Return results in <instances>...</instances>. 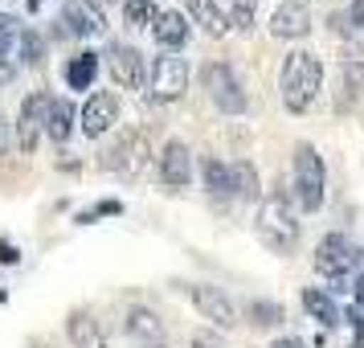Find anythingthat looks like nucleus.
Wrapping results in <instances>:
<instances>
[{
	"label": "nucleus",
	"mask_w": 364,
	"mask_h": 348,
	"mask_svg": "<svg viewBox=\"0 0 364 348\" xmlns=\"http://www.w3.org/2000/svg\"><path fill=\"white\" fill-rule=\"evenodd\" d=\"M311 263L323 279H331V291H352V279L364 266V250L348 233H328V238H319Z\"/></svg>",
	"instance_id": "nucleus-2"
},
{
	"label": "nucleus",
	"mask_w": 364,
	"mask_h": 348,
	"mask_svg": "<svg viewBox=\"0 0 364 348\" xmlns=\"http://www.w3.org/2000/svg\"><path fill=\"white\" fill-rule=\"evenodd\" d=\"M99 78V53H78V58H70L66 62V86L70 90H90Z\"/></svg>",
	"instance_id": "nucleus-22"
},
{
	"label": "nucleus",
	"mask_w": 364,
	"mask_h": 348,
	"mask_svg": "<svg viewBox=\"0 0 364 348\" xmlns=\"http://www.w3.org/2000/svg\"><path fill=\"white\" fill-rule=\"evenodd\" d=\"M200 83H205V90H209V99H213V107L221 111V115H246V90H242V78L233 74V66H225V62H209V66L200 70Z\"/></svg>",
	"instance_id": "nucleus-5"
},
{
	"label": "nucleus",
	"mask_w": 364,
	"mask_h": 348,
	"mask_svg": "<svg viewBox=\"0 0 364 348\" xmlns=\"http://www.w3.org/2000/svg\"><path fill=\"white\" fill-rule=\"evenodd\" d=\"M156 13H160V9H156V4H148V0H127V4H123V21H127V25H148L151 29V21H156Z\"/></svg>",
	"instance_id": "nucleus-26"
},
{
	"label": "nucleus",
	"mask_w": 364,
	"mask_h": 348,
	"mask_svg": "<svg viewBox=\"0 0 364 348\" xmlns=\"http://www.w3.org/2000/svg\"><path fill=\"white\" fill-rule=\"evenodd\" d=\"M37 4H41V0H29V9H37Z\"/></svg>",
	"instance_id": "nucleus-38"
},
{
	"label": "nucleus",
	"mask_w": 364,
	"mask_h": 348,
	"mask_svg": "<svg viewBox=\"0 0 364 348\" xmlns=\"http://www.w3.org/2000/svg\"><path fill=\"white\" fill-rule=\"evenodd\" d=\"M352 295H356V307L364 312V275H356V279H352Z\"/></svg>",
	"instance_id": "nucleus-33"
},
{
	"label": "nucleus",
	"mask_w": 364,
	"mask_h": 348,
	"mask_svg": "<svg viewBox=\"0 0 364 348\" xmlns=\"http://www.w3.org/2000/svg\"><path fill=\"white\" fill-rule=\"evenodd\" d=\"M17 78V66L13 62H0V83H13Z\"/></svg>",
	"instance_id": "nucleus-35"
},
{
	"label": "nucleus",
	"mask_w": 364,
	"mask_h": 348,
	"mask_svg": "<svg viewBox=\"0 0 364 348\" xmlns=\"http://www.w3.org/2000/svg\"><path fill=\"white\" fill-rule=\"evenodd\" d=\"M4 299H9V295H4V291H0V303H4Z\"/></svg>",
	"instance_id": "nucleus-40"
},
{
	"label": "nucleus",
	"mask_w": 364,
	"mask_h": 348,
	"mask_svg": "<svg viewBox=\"0 0 364 348\" xmlns=\"http://www.w3.org/2000/svg\"><path fill=\"white\" fill-rule=\"evenodd\" d=\"M148 348H168V344H148Z\"/></svg>",
	"instance_id": "nucleus-39"
},
{
	"label": "nucleus",
	"mask_w": 364,
	"mask_h": 348,
	"mask_svg": "<svg viewBox=\"0 0 364 348\" xmlns=\"http://www.w3.org/2000/svg\"><path fill=\"white\" fill-rule=\"evenodd\" d=\"M323 86V62L319 53L311 50H291L282 58V70H279V90H282V107L291 115H303L307 107L315 102Z\"/></svg>",
	"instance_id": "nucleus-1"
},
{
	"label": "nucleus",
	"mask_w": 364,
	"mask_h": 348,
	"mask_svg": "<svg viewBox=\"0 0 364 348\" xmlns=\"http://www.w3.org/2000/svg\"><path fill=\"white\" fill-rule=\"evenodd\" d=\"M115 213H123V205H119V201H99V205H90V209L78 213V226H95L99 217H115Z\"/></svg>",
	"instance_id": "nucleus-29"
},
{
	"label": "nucleus",
	"mask_w": 364,
	"mask_h": 348,
	"mask_svg": "<svg viewBox=\"0 0 364 348\" xmlns=\"http://www.w3.org/2000/svg\"><path fill=\"white\" fill-rule=\"evenodd\" d=\"M258 238L274 254H291L299 246V221H295V209H291L287 193H270L262 201V209H258Z\"/></svg>",
	"instance_id": "nucleus-4"
},
{
	"label": "nucleus",
	"mask_w": 364,
	"mask_h": 348,
	"mask_svg": "<svg viewBox=\"0 0 364 348\" xmlns=\"http://www.w3.org/2000/svg\"><path fill=\"white\" fill-rule=\"evenodd\" d=\"M148 160H151L148 135H144V132H127L115 148L107 152V160H102V164L111 168V172H119V176H139V172L148 168Z\"/></svg>",
	"instance_id": "nucleus-7"
},
{
	"label": "nucleus",
	"mask_w": 364,
	"mask_h": 348,
	"mask_svg": "<svg viewBox=\"0 0 364 348\" xmlns=\"http://www.w3.org/2000/svg\"><path fill=\"white\" fill-rule=\"evenodd\" d=\"M348 21H352V25H360V29H364V0H356V4L348 9Z\"/></svg>",
	"instance_id": "nucleus-32"
},
{
	"label": "nucleus",
	"mask_w": 364,
	"mask_h": 348,
	"mask_svg": "<svg viewBox=\"0 0 364 348\" xmlns=\"http://www.w3.org/2000/svg\"><path fill=\"white\" fill-rule=\"evenodd\" d=\"M323 189H328V168L315 144H299L295 160H291V201L303 213H315L323 205Z\"/></svg>",
	"instance_id": "nucleus-3"
},
{
	"label": "nucleus",
	"mask_w": 364,
	"mask_h": 348,
	"mask_svg": "<svg viewBox=\"0 0 364 348\" xmlns=\"http://www.w3.org/2000/svg\"><path fill=\"white\" fill-rule=\"evenodd\" d=\"M193 348H213V344H205V340H193Z\"/></svg>",
	"instance_id": "nucleus-37"
},
{
	"label": "nucleus",
	"mask_w": 364,
	"mask_h": 348,
	"mask_svg": "<svg viewBox=\"0 0 364 348\" xmlns=\"http://www.w3.org/2000/svg\"><path fill=\"white\" fill-rule=\"evenodd\" d=\"M62 25L70 37H95L107 29V17L95 0H66L62 4Z\"/></svg>",
	"instance_id": "nucleus-14"
},
{
	"label": "nucleus",
	"mask_w": 364,
	"mask_h": 348,
	"mask_svg": "<svg viewBox=\"0 0 364 348\" xmlns=\"http://www.w3.org/2000/svg\"><path fill=\"white\" fill-rule=\"evenodd\" d=\"M127 336L144 340V344H164V320L151 312V307H127Z\"/></svg>",
	"instance_id": "nucleus-18"
},
{
	"label": "nucleus",
	"mask_w": 364,
	"mask_h": 348,
	"mask_svg": "<svg viewBox=\"0 0 364 348\" xmlns=\"http://www.w3.org/2000/svg\"><path fill=\"white\" fill-rule=\"evenodd\" d=\"M200 176H205V189H209V197H217V201L233 197V176H230V164H225V160H217V156H205V160H200Z\"/></svg>",
	"instance_id": "nucleus-21"
},
{
	"label": "nucleus",
	"mask_w": 364,
	"mask_h": 348,
	"mask_svg": "<svg viewBox=\"0 0 364 348\" xmlns=\"http://www.w3.org/2000/svg\"><path fill=\"white\" fill-rule=\"evenodd\" d=\"M188 299H193V307H197L205 320H213L217 328H233V324H237V307H233V299L225 295L221 287L197 283V287H188Z\"/></svg>",
	"instance_id": "nucleus-10"
},
{
	"label": "nucleus",
	"mask_w": 364,
	"mask_h": 348,
	"mask_svg": "<svg viewBox=\"0 0 364 348\" xmlns=\"http://www.w3.org/2000/svg\"><path fill=\"white\" fill-rule=\"evenodd\" d=\"M303 307H307V315H311L315 324H323V328H331V332L344 324V312L336 307L331 291H323V287H307V291H303Z\"/></svg>",
	"instance_id": "nucleus-17"
},
{
	"label": "nucleus",
	"mask_w": 364,
	"mask_h": 348,
	"mask_svg": "<svg viewBox=\"0 0 364 348\" xmlns=\"http://www.w3.org/2000/svg\"><path fill=\"white\" fill-rule=\"evenodd\" d=\"M184 17L193 25H200V33L213 37V41H221L230 33V17L217 9V0H184Z\"/></svg>",
	"instance_id": "nucleus-16"
},
{
	"label": "nucleus",
	"mask_w": 364,
	"mask_h": 348,
	"mask_svg": "<svg viewBox=\"0 0 364 348\" xmlns=\"http://www.w3.org/2000/svg\"><path fill=\"white\" fill-rule=\"evenodd\" d=\"M17 41H21V21L0 17V58H9V53L17 50Z\"/></svg>",
	"instance_id": "nucleus-28"
},
{
	"label": "nucleus",
	"mask_w": 364,
	"mask_h": 348,
	"mask_svg": "<svg viewBox=\"0 0 364 348\" xmlns=\"http://www.w3.org/2000/svg\"><path fill=\"white\" fill-rule=\"evenodd\" d=\"M66 332H70V344L74 348H111V340L102 336L99 320L90 312H74L66 320Z\"/></svg>",
	"instance_id": "nucleus-19"
},
{
	"label": "nucleus",
	"mask_w": 364,
	"mask_h": 348,
	"mask_svg": "<svg viewBox=\"0 0 364 348\" xmlns=\"http://www.w3.org/2000/svg\"><path fill=\"white\" fill-rule=\"evenodd\" d=\"M46 107H50V95H25L17 111V148L21 152H37V139L46 135Z\"/></svg>",
	"instance_id": "nucleus-9"
},
{
	"label": "nucleus",
	"mask_w": 364,
	"mask_h": 348,
	"mask_svg": "<svg viewBox=\"0 0 364 348\" xmlns=\"http://www.w3.org/2000/svg\"><path fill=\"white\" fill-rule=\"evenodd\" d=\"M217 9L230 17L233 29H250V25H254V9H258V0H217Z\"/></svg>",
	"instance_id": "nucleus-24"
},
{
	"label": "nucleus",
	"mask_w": 364,
	"mask_h": 348,
	"mask_svg": "<svg viewBox=\"0 0 364 348\" xmlns=\"http://www.w3.org/2000/svg\"><path fill=\"white\" fill-rule=\"evenodd\" d=\"M270 37H282V41H299V37L311 33V9L303 0H282L279 9L270 13Z\"/></svg>",
	"instance_id": "nucleus-11"
},
{
	"label": "nucleus",
	"mask_w": 364,
	"mask_h": 348,
	"mask_svg": "<svg viewBox=\"0 0 364 348\" xmlns=\"http://www.w3.org/2000/svg\"><path fill=\"white\" fill-rule=\"evenodd\" d=\"M74 123H78L74 102L70 99H50V107H46V135H50L53 144H66L70 132H74Z\"/></svg>",
	"instance_id": "nucleus-20"
},
{
	"label": "nucleus",
	"mask_w": 364,
	"mask_h": 348,
	"mask_svg": "<svg viewBox=\"0 0 364 348\" xmlns=\"http://www.w3.org/2000/svg\"><path fill=\"white\" fill-rule=\"evenodd\" d=\"M107 70H111V78H115L123 90H139V86L148 83V62H144V53L135 50V46H107Z\"/></svg>",
	"instance_id": "nucleus-8"
},
{
	"label": "nucleus",
	"mask_w": 364,
	"mask_h": 348,
	"mask_svg": "<svg viewBox=\"0 0 364 348\" xmlns=\"http://www.w3.org/2000/svg\"><path fill=\"white\" fill-rule=\"evenodd\" d=\"M270 348H307V344H303L299 336H282V340H274V344H270Z\"/></svg>",
	"instance_id": "nucleus-34"
},
{
	"label": "nucleus",
	"mask_w": 364,
	"mask_h": 348,
	"mask_svg": "<svg viewBox=\"0 0 364 348\" xmlns=\"http://www.w3.org/2000/svg\"><path fill=\"white\" fill-rule=\"evenodd\" d=\"M160 181L168 189H188L193 184V152L181 139H168L160 148Z\"/></svg>",
	"instance_id": "nucleus-13"
},
{
	"label": "nucleus",
	"mask_w": 364,
	"mask_h": 348,
	"mask_svg": "<svg viewBox=\"0 0 364 348\" xmlns=\"http://www.w3.org/2000/svg\"><path fill=\"white\" fill-rule=\"evenodd\" d=\"M230 176H233V197L237 201H258L262 197V181H258V172H254L250 160H233Z\"/></svg>",
	"instance_id": "nucleus-23"
},
{
	"label": "nucleus",
	"mask_w": 364,
	"mask_h": 348,
	"mask_svg": "<svg viewBox=\"0 0 364 348\" xmlns=\"http://www.w3.org/2000/svg\"><path fill=\"white\" fill-rule=\"evenodd\" d=\"M151 37H156V46L164 53H176L188 41V17L176 13V9H160L156 21H151Z\"/></svg>",
	"instance_id": "nucleus-15"
},
{
	"label": "nucleus",
	"mask_w": 364,
	"mask_h": 348,
	"mask_svg": "<svg viewBox=\"0 0 364 348\" xmlns=\"http://www.w3.org/2000/svg\"><path fill=\"white\" fill-rule=\"evenodd\" d=\"M0 263H4V266H17L21 263V250L13 246V242H4V238H0Z\"/></svg>",
	"instance_id": "nucleus-31"
},
{
	"label": "nucleus",
	"mask_w": 364,
	"mask_h": 348,
	"mask_svg": "<svg viewBox=\"0 0 364 348\" xmlns=\"http://www.w3.org/2000/svg\"><path fill=\"white\" fill-rule=\"evenodd\" d=\"M9 152V123H4V115H0V156Z\"/></svg>",
	"instance_id": "nucleus-36"
},
{
	"label": "nucleus",
	"mask_w": 364,
	"mask_h": 348,
	"mask_svg": "<svg viewBox=\"0 0 364 348\" xmlns=\"http://www.w3.org/2000/svg\"><path fill=\"white\" fill-rule=\"evenodd\" d=\"M344 324L352 328V348H364V312L356 307V303L344 312Z\"/></svg>",
	"instance_id": "nucleus-30"
},
{
	"label": "nucleus",
	"mask_w": 364,
	"mask_h": 348,
	"mask_svg": "<svg viewBox=\"0 0 364 348\" xmlns=\"http://www.w3.org/2000/svg\"><path fill=\"white\" fill-rule=\"evenodd\" d=\"M188 62H184L181 53H160V58H151L148 66V90H151V102H176L184 99V90H188Z\"/></svg>",
	"instance_id": "nucleus-6"
},
{
	"label": "nucleus",
	"mask_w": 364,
	"mask_h": 348,
	"mask_svg": "<svg viewBox=\"0 0 364 348\" xmlns=\"http://www.w3.org/2000/svg\"><path fill=\"white\" fill-rule=\"evenodd\" d=\"M82 132L90 135V139H102V135L111 132L119 123V99L111 95V90H99V95H90L82 107Z\"/></svg>",
	"instance_id": "nucleus-12"
},
{
	"label": "nucleus",
	"mask_w": 364,
	"mask_h": 348,
	"mask_svg": "<svg viewBox=\"0 0 364 348\" xmlns=\"http://www.w3.org/2000/svg\"><path fill=\"white\" fill-rule=\"evenodd\" d=\"M41 37L33 33V29H21V41H17V58H21V66H37L41 62Z\"/></svg>",
	"instance_id": "nucleus-27"
},
{
	"label": "nucleus",
	"mask_w": 364,
	"mask_h": 348,
	"mask_svg": "<svg viewBox=\"0 0 364 348\" xmlns=\"http://www.w3.org/2000/svg\"><path fill=\"white\" fill-rule=\"evenodd\" d=\"M250 320H254L258 328H279L287 315H282L279 303H262V299H254V303H250Z\"/></svg>",
	"instance_id": "nucleus-25"
}]
</instances>
